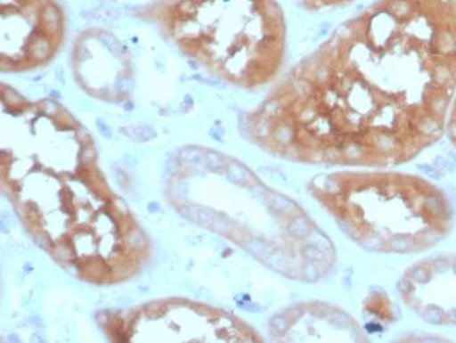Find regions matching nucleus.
I'll list each match as a JSON object with an SVG mask.
<instances>
[{"label":"nucleus","instance_id":"obj_8","mask_svg":"<svg viewBox=\"0 0 456 343\" xmlns=\"http://www.w3.org/2000/svg\"><path fill=\"white\" fill-rule=\"evenodd\" d=\"M446 128L450 140L456 148V94L452 100V108H450L449 117H447Z\"/></svg>","mask_w":456,"mask_h":343},{"label":"nucleus","instance_id":"obj_7","mask_svg":"<svg viewBox=\"0 0 456 343\" xmlns=\"http://www.w3.org/2000/svg\"><path fill=\"white\" fill-rule=\"evenodd\" d=\"M367 306L369 314H374L379 319L393 320L395 317L393 303L385 295H377V297L374 295L369 299Z\"/></svg>","mask_w":456,"mask_h":343},{"label":"nucleus","instance_id":"obj_3","mask_svg":"<svg viewBox=\"0 0 456 343\" xmlns=\"http://www.w3.org/2000/svg\"><path fill=\"white\" fill-rule=\"evenodd\" d=\"M157 12L177 47L227 83L257 88L280 72L287 28L277 0H171Z\"/></svg>","mask_w":456,"mask_h":343},{"label":"nucleus","instance_id":"obj_6","mask_svg":"<svg viewBox=\"0 0 456 343\" xmlns=\"http://www.w3.org/2000/svg\"><path fill=\"white\" fill-rule=\"evenodd\" d=\"M281 341L289 342H362L364 334L356 320L333 306H300L283 314L274 325Z\"/></svg>","mask_w":456,"mask_h":343},{"label":"nucleus","instance_id":"obj_5","mask_svg":"<svg viewBox=\"0 0 456 343\" xmlns=\"http://www.w3.org/2000/svg\"><path fill=\"white\" fill-rule=\"evenodd\" d=\"M408 308L429 324L456 325V253L413 264L399 283Z\"/></svg>","mask_w":456,"mask_h":343},{"label":"nucleus","instance_id":"obj_4","mask_svg":"<svg viewBox=\"0 0 456 343\" xmlns=\"http://www.w3.org/2000/svg\"><path fill=\"white\" fill-rule=\"evenodd\" d=\"M66 35L63 11L53 0H0V63L22 72L47 63Z\"/></svg>","mask_w":456,"mask_h":343},{"label":"nucleus","instance_id":"obj_2","mask_svg":"<svg viewBox=\"0 0 456 343\" xmlns=\"http://www.w3.org/2000/svg\"><path fill=\"white\" fill-rule=\"evenodd\" d=\"M311 193L357 246L410 255L437 246L452 230L446 193L422 176L390 170L321 174Z\"/></svg>","mask_w":456,"mask_h":343},{"label":"nucleus","instance_id":"obj_1","mask_svg":"<svg viewBox=\"0 0 456 343\" xmlns=\"http://www.w3.org/2000/svg\"><path fill=\"white\" fill-rule=\"evenodd\" d=\"M456 94V0H376L343 21L247 118L291 161L391 167L444 134Z\"/></svg>","mask_w":456,"mask_h":343}]
</instances>
